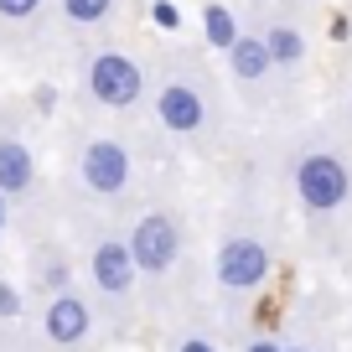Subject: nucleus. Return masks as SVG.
Wrapping results in <instances>:
<instances>
[{
	"instance_id": "nucleus-1",
	"label": "nucleus",
	"mask_w": 352,
	"mask_h": 352,
	"mask_svg": "<svg viewBox=\"0 0 352 352\" xmlns=\"http://www.w3.org/2000/svg\"><path fill=\"white\" fill-rule=\"evenodd\" d=\"M352 192V171L342 155L331 151H311L296 161V197L306 212H337Z\"/></svg>"
},
{
	"instance_id": "nucleus-2",
	"label": "nucleus",
	"mask_w": 352,
	"mask_h": 352,
	"mask_svg": "<svg viewBox=\"0 0 352 352\" xmlns=\"http://www.w3.org/2000/svg\"><path fill=\"white\" fill-rule=\"evenodd\" d=\"M88 94L104 104V109H135L145 99V67L135 63L130 52H99L88 57V73H83Z\"/></svg>"
},
{
	"instance_id": "nucleus-3",
	"label": "nucleus",
	"mask_w": 352,
	"mask_h": 352,
	"mask_svg": "<svg viewBox=\"0 0 352 352\" xmlns=\"http://www.w3.org/2000/svg\"><path fill=\"white\" fill-rule=\"evenodd\" d=\"M78 176H83V187L94 192V197H120L124 187H130L135 176V161L130 151H124L120 140H88L83 145V161H78Z\"/></svg>"
},
{
	"instance_id": "nucleus-4",
	"label": "nucleus",
	"mask_w": 352,
	"mask_h": 352,
	"mask_svg": "<svg viewBox=\"0 0 352 352\" xmlns=\"http://www.w3.org/2000/svg\"><path fill=\"white\" fill-rule=\"evenodd\" d=\"M130 254L145 275H166L176 264V254H182V228H176L171 212H145L130 233Z\"/></svg>"
},
{
	"instance_id": "nucleus-5",
	"label": "nucleus",
	"mask_w": 352,
	"mask_h": 352,
	"mask_svg": "<svg viewBox=\"0 0 352 352\" xmlns=\"http://www.w3.org/2000/svg\"><path fill=\"white\" fill-rule=\"evenodd\" d=\"M155 114H161L166 130L197 135L202 120H208V83H197V78H166L161 94H155Z\"/></svg>"
},
{
	"instance_id": "nucleus-6",
	"label": "nucleus",
	"mask_w": 352,
	"mask_h": 352,
	"mask_svg": "<svg viewBox=\"0 0 352 352\" xmlns=\"http://www.w3.org/2000/svg\"><path fill=\"white\" fill-rule=\"evenodd\" d=\"M270 275V249L259 239H228L218 249V285L223 290H254Z\"/></svg>"
},
{
	"instance_id": "nucleus-7",
	"label": "nucleus",
	"mask_w": 352,
	"mask_h": 352,
	"mask_svg": "<svg viewBox=\"0 0 352 352\" xmlns=\"http://www.w3.org/2000/svg\"><path fill=\"white\" fill-rule=\"evenodd\" d=\"M88 270H94V285L104 290V296H130L135 290V275H140V264H135L130 254V239H99L94 243V254H88Z\"/></svg>"
},
{
	"instance_id": "nucleus-8",
	"label": "nucleus",
	"mask_w": 352,
	"mask_h": 352,
	"mask_svg": "<svg viewBox=\"0 0 352 352\" xmlns=\"http://www.w3.org/2000/svg\"><path fill=\"white\" fill-rule=\"evenodd\" d=\"M42 327H47V337H52L57 347H78V342L88 337V327H94V311H88V300L78 296V290H57V296L47 300Z\"/></svg>"
},
{
	"instance_id": "nucleus-9",
	"label": "nucleus",
	"mask_w": 352,
	"mask_h": 352,
	"mask_svg": "<svg viewBox=\"0 0 352 352\" xmlns=\"http://www.w3.org/2000/svg\"><path fill=\"white\" fill-rule=\"evenodd\" d=\"M32 182H36L32 151H26L16 135H0V192H6V197H21V192H32Z\"/></svg>"
},
{
	"instance_id": "nucleus-10",
	"label": "nucleus",
	"mask_w": 352,
	"mask_h": 352,
	"mask_svg": "<svg viewBox=\"0 0 352 352\" xmlns=\"http://www.w3.org/2000/svg\"><path fill=\"white\" fill-rule=\"evenodd\" d=\"M228 67H233L239 83H264V78L275 73V57H270V47H264V36L239 32V42L228 47Z\"/></svg>"
},
{
	"instance_id": "nucleus-11",
	"label": "nucleus",
	"mask_w": 352,
	"mask_h": 352,
	"mask_svg": "<svg viewBox=\"0 0 352 352\" xmlns=\"http://www.w3.org/2000/svg\"><path fill=\"white\" fill-rule=\"evenodd\" d=\"M264 47L275 57V67H300L306 63V32H300L296 21H275L264 32Z\"/></svg>"
},
{
	"instance_id": "nucleus-12",
	"label": "nucleus",
	"mask_w": 352,
	"mask_h": 352,
	"mask_svg": "<svg viewBox=\"0 0 352 352\" xmlns=\"http://www.w3.org/2000/svg\"><path fill=\"white\" fill-rule=\"evenodd\" d=\"M202 26H208V42L223 47V52L239 42V26H233V16L223 11V6H202Z\"/></svg>"
},
{
	"instance_id": "nucleus-13",
	"label": "nucleus",
	"mask_w": 352,
	"mask_h": 352,
	"mask_svg": "<svg viewBox=\"0 0 352 352\" xmlns=\"http://www.w3.org/2000/svg\"><path fill=\"white\" fill-rule=\"evenodd\" d=\"M109 11H114V0H63V16L73 26H99Z\"/></svg>"
},
{
	"instance_id": "nucleus-14",
	"label": "nucleus",
	"mask_w": 352,
	"mask_h": 352,
	"mask_svg": "<svg viewBox=\"0 0 352 352\" xmlns=\"http://www.w3.org/2000/svg\"><path fill=\"white\" fill-rule=\"evenodd\" d=\"M36 11H42V0H0V16H6V21H32Z\"/></svg>"
},
{
	"instance_id": "nucleus-15",
	"label": "nucleus",
	"mask_w": 352,
	"mask_h": 352,
	"mask_svg": "<svg viewBox=\"0 0 352 352\" xmlns=\"http://www.w3.org/2000/svg\"><path fill=\"white\" fill-rule=\"evenodd\" d=\"M11 316H21V296H16V285L0 280V321H11Z\"/></svg>"
},
{
	"instance_id": "nucleus-16",
	"label": "nucleus",
	"mask_w": 352,
	"mask_h": 352,
	"mask_svg": "<svg viewBox=\"0 0 352 352\" xmlns=\"http://www.w3.org/2000/svg\"><path fill=\"white\" fill-rule=\"evenodd\" d=\"M176 352H218V347H212L208 337H182V347H176Z\"/></svg>"
},
{
	"instance_id": "nucleus-17",
	"label": "nucleus",
	"mask_w": 352,
	"mask_h": 352,
	"mask_svg": "<svg viewBox=\"0 0 352 352\" xmlns=\"http://www.w3.org/2000/svg\"><path fill=\"white\" fill-rule=\"evenodd\" d=\"M155 21H161V26H176L182 16H176V6H166V0H161V6H155Z\"/></svg>"
},
{
	"instance_id": "nucleus-18",
	"label": "nucleus",
	"mask_w": 352,
	"mask_h": 352,
	"mask_svg": "<svg viewBox=\"0 0 352 352\" xmlns=\"http://www.w3.org/2000/svg\"><path fill=\"white\" fill-rule=\"evenodd\" d=\"M249 352H285V347H275V342H270V337H259V342H254Z\"/></svg>"
},
{
	"instance_id": "nucleus-19",
	"label": "nucleus",
	"mask_w": 352,
	"mask_h": 352,
	"mask_svg": "<svg viewBox=\"0 0 352 352\" xmlns=\"http://www.w3.org/2000/svg\"><path fill=\"white\" fill-rule=\"evenodd\" d=\"M0 228H6V192H0Z\"/></svg>"
},
{
	"instance_id": "nucleus-20",
	"label": "nucleus",
	"mask_w": 352,
	"mask_h": 352,
	"mask_svg": "<svg viewBox=\"0 0 352 352\" xmlns=\"http://www.w3.org/2000/svg\"><path fill=\"white\" fill-rule=\"evenodd\" d=\"M290 352H306V347H290Z\"/></svg>"
}]
</instances>
